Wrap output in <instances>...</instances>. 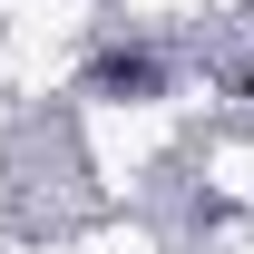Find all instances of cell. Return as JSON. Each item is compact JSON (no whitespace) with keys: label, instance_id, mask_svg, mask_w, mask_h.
I'll use <instances>...</instances> for the list:
<instances>
[{"label":"cell","instance_id":"7a4b0ae2","mask_svg":"<svg viewBox=\"0 0 254 254\" xmlns=\"http://www.w3.org/2000/svg\"><path fill=\"white\" fill-rule=\"evenodd\" d=\"M245 108H254V68H245Z\"/></svg>","mask_w":254,"mask_h":254},{"label":"cell","instance_id":"6da1fadb","mask_svg":"<svg viewBox=\"0 0 254 254\" xmlns=\"http://www.w3.org/2000/svg\"><path fill=\"white\" fill-rule=\"evenodd\" d=\"M98 88H137V98H147V88H157V59H108Z\"/></svg>","mask_w":254,"mask_h":254}]
</instances>
